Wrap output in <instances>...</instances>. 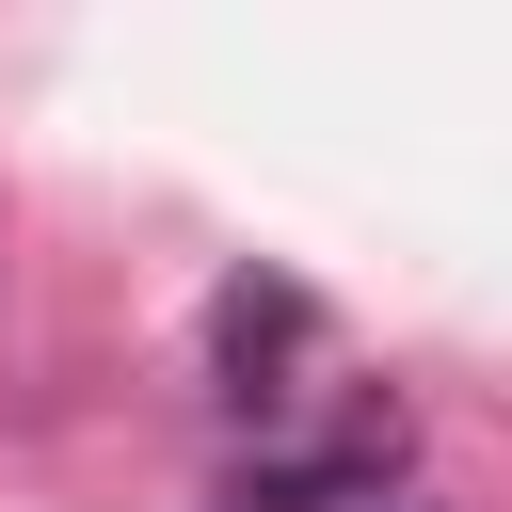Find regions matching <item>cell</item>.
Instances as JSON below:
<instances>
[{"label": "cell", "mask_w": 512, "mask_h": 512, "mask_svg": "<svg viewBox=\"0 0 512 512\" xmlns=\"http://www.w3.org/2000/svg\"><path fill=\"white\" fill-rule=\"evenodd\" d=\"M304 352H320V304H304L288 272H240V288L208 304V384H224L240 416H272V400H304V384H288Z\"/></svg>", "instance_id": "obj_1"}, {"label": "cell", "mask_w": 512, "mask_h": 512, "mask_svg": "<svg viewBox=\"0 0 512 512\" xmlns=\"http://www.w3.org/2000/svg\"><path fill=\"white\" fill-rule=\"evenodd\" d=\"M368 512H432V496H368Z\"/></svg>", "instance_id": "obj_2"}]
</instances>
